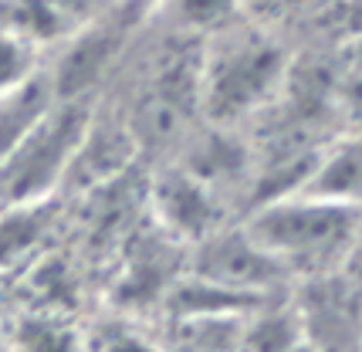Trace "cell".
Instances as JSON below:
<instances>
[{
  "mask_svg": "<svg viewBox=\"0 0 362 352\" xmlns=\"http://www.w3.org/2000/svg\"><path fill=\"white\" fill-rule=\"evenodd\" d=\"M153 200H156V213L163 224L180 237L204 240L206 234L217 230V196L214 187L200 180L193 170H170L156 180L153 187Z\"/></svg>",
  "mask_w": 362,
  "mask_h": 352,
  "instance_id": "obj_6",
  "label": "cell"
},
{
  "mask_svg": "<svg viewBox=\"0 0 362 352\" xmlns=\"http://www.w3.org/2000/svg\"><path fill=\"white\" fill-rule=\"evenodd\" d=\"M349 64H352L356 75H362V28L352 34V41H349Z\"/></svg>",
  "mask_w": 362,
  "mask_h": 352,
  "instance_id": "obj_17",
  "label": "cell"
},
{
  "mask_svg": "<svg viewBox=\"0 0 362 352\" xmlns=\"http://www.w3.org/2000/svg\"><path fill=\"white\" fill-rule=\"evenodd\" d=\"M92 119L88 95L58 98L45 119L0 160V207L45 204L68 180Z\"/></svg>",
  "mask_w": 362,
  "mask_h": 352,
  "instance_id": "obj_2",
  "label": "cell"
},
{
  "mask_svg": "<svg viewBox=\"0 0 362 352\" xmlns=\"http://www.w3.org/2000/svg\"><path fill=\"white\" fill-rule=\"evenodd\" d=\"M298 193L362 207V136L322 149L308 183Z\"/></svg>",
  "mask_w": 362,
  "mask_h": 352,
  "instance_id": "obj_9",
  "label": "cell"
},
{
  "mask_svg": "<svg viewBox=\"0 0 362 352\" xmlns=\"http://www.w3.org/2000/svg\"><path fill=\"white\" fill-rule=\"evenodd\" d=\"M356 352H362V342H359V346H356Z\"/></svg>",
  "mask_w": 362,
  "mask_h": 352,
  "instance_id": "obj_19",
  "label": "cell"
},
{
  "mask_svg": "<svg viewBox=\"0 0 362 352\" xmlns=\"http://www.w3.org/2000/svg\"><path fill=\"white\" fill-rule=\"evenodd\" d=\"M346 105H349V115H352L356 129L362 132V75H352V81H349Z\"/></svg>",
  "mask_w": 362,
  "mask_h": 352,
  "instance_id": "obj_15",
  "label": "cell"
},
{
  "mask_svg": "<svg viewBox=\"0 0 362 352\" xmlns=\"http://www.w3.org/2000/svg\"><path fill=\"white\" fill-rule=\"evenodd\" d=\"M176 20L189 31H210L221 28L244 7V0H170Z\"/></svg>",
  "mask_w": 362,
  "mask_h": 352,
  "instance_id": "obj_13",
  "label": "cell"
},
{
  "mask_svg": "<svg viewBox=\"0 0 362 352\" xmlns=\"http://www.w3.org/2000/svg\"><path fill=\"white\" fill-rule=\"evenodd\" d=\"M288 352H322V346H318V342H312L308 336H301L298 342H295V346H291Z\"/></svg>",
  "mask_w": 362,
  "mask_h": 352,
  "instance_id": "obj_18",
  "label": "cell"
},
{
  "mask_svg": "<svg viewBox=\"0 0 362 352\" xmlns=\"http://www.w3.org/2000/svg\"><path fill=\"white\" fill-rule=\"evenodd\" d=\"M305 0H244V7H251L257 17H288L295 14Z\"/></svg>",
  "mask_w": 362,
  "mask_h": 352,
  "instance_id": "obj_14",
  "label": "cell"
},
{
  "mask_svg": "<svg viewBox=\"0 0 362 352\" xmlns=\"http://www.w3.org/2000/svg\"><path fill=\"white\" fill-rule=\"evenodd\" d=\"M284 78H288L284 51L261 34L254 37L240 34V37H227L210 54L204 75L197 78V88L210 119L234 122L240 115L261 109L284 85Z\"/></svg>",
  "mask_w": 362,
  "mask_h": 352,
  "instance_id": "obj_3",
  "label": "cell"
},
{
  "mask_svg": "<svg viewBox=\"0 0 362 352\" xmlns=\"http://www.w3.org/2000/svg\"><path fill=\"white\" fill-rule=\"evenodd\" d=\"M37 51L31 41H24L21 34L0 28V95L11 92L14 85H21L24 78H31L37 64Z\"/></svg>",
  "mask_w": 362,
  "mask_h": 352,
  "instance_id": "obj_12",
  "label": "cell"
},
{
  "mask_svg": "<svg viewBox=\"0 0 362 352\" xmlns=\"http://www.w3.org/2000/svg\"><path fill=\"white\" fill-rule=\"evenodd\" d=\"M247 312L173 315V352H240Z\"/></svg>",
  "mask_w": 362,
  "mask_h": 352,
  "instance_id": "obj_10",
  "label": "cell"
},
{
  "mask_svg": "<svg viewBox=\"0 0 362 352\" xmlns=\"http://www.w3.org/2000/svg\"><path fill=\"white\" fill-rule=\"evenodd\" d=\"M98 352H156V349L146 346V342H139V339H132V336H112L102 342Z\"/></svg>",
  "mask_w": 362,
  "mask_h": 352,
  "instance_id": "obj_16",
  "label": "cell"
},
{
  "mask_svg": "<svg viewBox=\"0 0 362 352\" xmlns=\"http://www.w3.org/2000/svg\"><path fill=\"white\" fill-rule=\"evenodd\" d=\"M0 352H7V349H4V342H0Z\"/></svg>",
  "mask_w": 362,
  "mask_h": 352,
  "instance_id": "obj_20",
  "label": "cell"
},
{
  "mask_svg": "<svg viewBox=\"0 0 362 352\" xmlns=\"http://www.w3.org/2000/svg\"><path fill=\"white\" fill-rule=\"evenodd\" d=\"M58 98L62 95H58L54 78H51L47 68H37L31 78H24L11 92L0 95V160L45 119L47 109Z\"/></svg>",
  "mask_w": 362,
  "mask_h": 352,
  "instance_id": "obj_8",
  "label": "cell"
},
{
  "mask_svg": "<svg viewBox=\"0 0 362 352\" xmlns=\"http://www.w3.org/2000/svg\"><path fill=\"white\" fill-rule=\"evenodd\" d=\"M132 28V14H129V0H119V14H95L81 31L68 37V51L58 61V68L51 71L54 88L62 98L88 95L95 81L102 78V71L109 68V61L119 54L122 41L129 37Z\"/></svg>",
  "mask_w": 362,
  "mask_h": 352,
  "instance_id": "obj_5",
  "label": "cell"
},
{
  "mask_svg": "<svg viewBox=\"0 0 362 352\" xmlns=\"http://www.w3.org/2000/svg\"><path fill=\"white\" fill-rule=\"evenodd\" d=\"M301 336H305V325L298 312L257 305L244 319L240 352H288Z\"/></svg>",
  "mask_w": 362,
  "mask_h": 352,
  "instance_id": "obj_11",
  "label": "cell"
},
{
  "mask_svg": "<svg viewBox=\"0 0 362 352\" xmlns=\"http://www.w3.org/2000/svg\"><path fill=\"white\" fill-rule=\"evenodd\" d=\"M98 4L102 0H0V28L45 48L81 31L98 14Z\"/></svg>",
  "mask_w": 362,
  "mask_h": 352,
  "instance_id": "obj_7",
  "label": "cell"
},
{
  "mask_svg": "<svg viewBox=\"0 0 362 352\" xmlns=\"http://www.w3.org/2000/svg\"><path fill=\"white\" fill-rule=\"evenodd\" d=\"M197 264L193 274L204 278L210 285H221V288L254 298V302H264L271 291L281 285V278L288 274L278 257L271 254L264 244L244 230H230V234H206L204 240H197Z\"/></svg>",
  "mask_w": 362,
  "mask_h": 352,
  "instance_id": "obj_4",
  "label": "cell"
},
{
  "mask_svg": "<svg viewBox=\"0 0 362 352\" xmlns=\"http://www.w3.org/2000/svg\"><path fill=\"white\" fill-rule=\"evenodd\" d=\"M257 244H264L288 271L332 274L362 234V207L335 204L308 193L264 200L247 224Z\"/></svg>",
  "mask_w": 362,
  "mask_h": 352,
  "instance_id": "obj_1",
  "label": "cell"
}]
</instances>
